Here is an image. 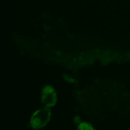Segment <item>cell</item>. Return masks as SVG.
<instances>
[{
    "mask_svg": "<svg viewBox=\"0 0 130 130\" xmlns=\"http://www.w3.org/2000/svg\"><path fill=\"white\" fill-rule=\"evenodd\" d=\"M51 110L48 107H42L37 110L31 117L30 125L34 130H39L44 128L51 121Z\"/></svg>",
    "mask_w": 130,
    "mask_h": 130,
    "instance_id": "1",
    "label": "cell"
},
{
    "mask_svg": "<svg viewBox=\"0 0 130 130\" xmlns=\"http://www.w3.org/2000/svg\"><path fill=\"white\" fill-rule=\"evenodd\" d=\"M57 101L58 97L55 88L51 85H45L42 88L41 94V101L43 106L51 109L56 106Z\"/></svg>",
    "mask_w": 130,
    "mask_h": 130,
    "instance_id": "2",
    "label": "cell"
},
{
    "mask_svg": "<svg viewBox=\"0 0 130 130\" xmlns=\"http://www.w3.org/2000/svg\"><path fill=\"white\" fill-rule=\"evenodd\" d=\"M77 130H97L95 126L87 121H82L77 126Z\"/></svg>",
    "mask_w": 130,
    "mask_h": 130,
    "instance_id": "3",
    "label": "cell"
},
{
    "mask_svg": "<svg viewBox=\"0 0 130 130\" xmlns=\"http://www.w3.org/2000/svg\"><path fill=\"white\" fill-rule=\"evenodd\" d=\"M73 122H74V123H75L77 126L78 124H80L82 122L81 117L80 116H78V115H75L74 117V118H73Z\"/></svg>",
    "mask_w": 130,
    "mask_h": 130,
    "instance_id": "4",
    "label": "cell"
},
{
    "mask_svg": "<svg viewBox=\"0 0 130 130\" xmlns=\"http://www.w3.org/2000/svg\"></svg>",
    "mask_w": 130,
    "mask_h": 130,
    "instance_id": "5",
    "label": "cell"
}]
</instances>
